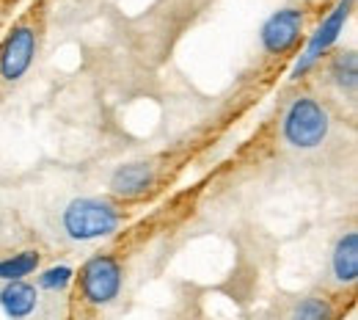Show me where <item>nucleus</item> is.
Segmentation results:
<instances>
[{
    "label": "nucleus",
    "instance_id": "1",
    "mask_svg": "<svg viewBox=\"0 0 358 320\" xmlns=\"http://www.w3.org/2000/svg\"><path fill=\"white\" fill-rule=\"evenodd\" d=\"M64 232L78 240V243H89V240H99L113 235L119 224H122V213L105 202V199H94V196H83V199H72L61 216Z\"/></svg>",
    "mask_w": 358,
    "mask_h": 320
},
{
    "label": "nucleus",
    "instance_id": "2",
    "mask_svg": "<svg viewBox=\"0 0 358 320\" xmlns=\"http://www.w3.org/2000/svg\"><path fill=\"white\" fill-rule=\"evenodd\" d=\"M328 130H331V116L314 97H298L287 108L284 125H281L284 141L289 146H295V149L320 146L328 138Z\"/></svg>",
    "mask_w": 358,
    "mask_h": 320
},
{
    "label": "nucleus",
    "instance_id": "3",
    "mask_svg": "<svg viewBox=\"0 0 358 320\" xmlns=\"http://www.w3.org/2000/svg\"><path fill=\"white\" fill-rule=\"evenodd\" d=\"M122 284H124V271H122L119 260L110 257V254L91 257L89 263L83 265V271H80L83 298L94 307L113 304L119 298V293H122Z\"/></svg>",
    "mask_w": 358,
    "mask_h": 320
},
{
    "label": "nucleus",
    "instance_id": "4",
    "mask_svg": "<svg viewBox=\"0 0 358 320\" xmlns=\"http://www.w3.org/2000/svg\"><path fill=\"white\" fill-rule=\"evenodd\" d=\"M350 8H353V0H339V3L334 6V11L320 22V28L312 34V39H309V45L303 50L301 61H298L295 69H292V78H303L314 64L339 42V36H342V31H345V22H348V17H350Z\"/></svg>",
    "mask_w": 358,
    "mask_h": 320
},
{
    "label": "nucleus",
    "instance_id": "5",
    "mask_svg": "<svg viewBox=\"0 0 358 320\" xmlns=\"http://www.w3.org/2000/svg\"><path fill=\"white\" fill-rule=\"evenodd\" d=\"M34 55H36V31L31 25L14 28L0 47V78L8 83L20 81L31 69Z\"/></svg>",
    "mask_w": 358,
    "mask_h": 320
},
{
    "label": "nucleus",
    "instance_id": "6",
    "mask_svg": "<svg viewBox=\"0 0 358 320\" xmlns=\"http://www.w3.org/2000/svg\"><path fill=\"white\" fill-rule=\"evenodd\" d=\"M303 31V11L301 8H281L270 14L259 31V42L270 55H284L301 42Z\"/></svg>",
    "mask_w": 358,
    "mask_h": 320
},
{
    "label": "nucleus",
    "instance_id": "7",
    "mask_svg": "<svg viewBox=\"0 0 358 320\" xmlns=\"http://www.w3.org/2000/svg\"><path fill=\"white\" fill-rule=\"evenodd\" d=\"M39 307V293L34 284H28L25 279L17 281H6V287L0 290V309L6 312L8 320H25L31 318Z\"/></svg>",
    "mask_w": 358,
    "mask_h": 320
},
{
    "label": "nucleus",
    "instance_id": "8",
    "mask_svg": "<svg viewBox=\"0 0 358 320\" xmlns=\"http://www.w3.org/2000/svg\"><path fill=\"white\" fill-rule=\"evenodd\" d=\"M155 185V172L149 163H127V166H119L110 177V190L116 196H124V199H138L143 193H149Z\"/></svg>",
    "mask_w": 358,
    "mask_h": 320
},
{
    "label": "nucleus",
    "instance_id": "9",
    "mask_svg": "<svg viewBox=\"0 0 358 320\" xmlns=\"http://www.w3.org/2000/svg\"><path fill=\"white\" fill-rule=\"evenodd\" d=\"M331 268L334 276L342 284H353L358 279V232H345L331 254Z\"/></svg>",
    "mask_w": 358,
    "mask_h": 320
},
{
    "label": "nucleus",
    "instance_id": "10",
    "mask_svg": "<svg viewBox=\"0 0 358 320\" xmlns=\"http://www.w3.org/2000/svg\"><path fill=\"white\" fill-rule=\"evenodd\" d=\"M39 268V251H20L14 257H6L0 260V279L3 281H17V279H25Z\"/></svg>",
    "mask_w": 358,
    "mask_h": 320
},
{
    "label": "nucleus",
    "instance_id": "11",
    "mask_svg": "<svg viewBox=\"0 0 358 320\" xmlns=\"http://www.w3.org/2000/svg\"><path fill=\"white\" fill-rule=\"evenodd\" d=\"M331 78L342 92H353L358 83V58L356 53H342L331 64Z\"/></svg>",
    "mask_w": 358,
    "mask_h": 320
},
{
    "label": "nucleus",
    "instance_id": "12",
    "mask_svg": "<svg viewBox=\"0 0 358 320\" xmlns=\"http://www.w3.org/2000/svg\"><path fill=\"white\" fill-rule=\"evenodd\" d=\"M289 320H334V307H331L328 298L309 295V298H303L292 307Z\"/></svg>",
    "mask_w": 358,
    "mask_h": 320
},
{
    "label": "nucleus",
    "instance_id": "13",
    "mask_svg": "<svg viewBox=\"0 0 358 320\" xmlns=\"http://www.w3.org/2000/svg\"><path fill=\"white\" fill-rule=\"evenodd\" d=\"M72 279H75V271H72L69 265H52V268L42 271V276H39V287H42V290H50V293H55V290L69 287Z\"/></svg>",
    "mask_w": 358,
    "mask_h": 320
}]
</instances>
